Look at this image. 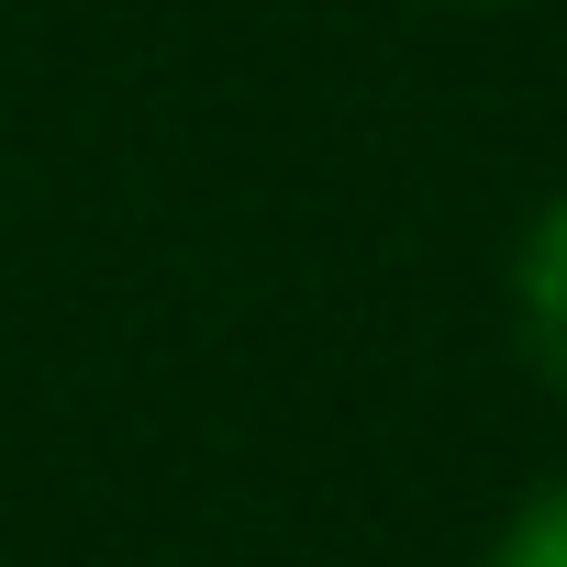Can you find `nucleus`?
Wrapping results in <instances>:
<instances>
[{
	"label": "nucleus",
	"instance_id": "2",
	"mask_svg": "<svg viewBox=\"0 0 567 567\" xmlns=\"http://www.w3.org/2000/svg\"><path fill=\"white\" fill-rule=\"evenodd\" d=\"M489 567H567V478L512 512V534L489 545Z\"/></svg>",
	"mask_w": 567,
	"mask_h": 567
},
{
	"label": "nucleus",
	"instance_id": "1",
	"mask_svg": "<svg viewBox=\"0 0 567 567\" xmlns=\"http://www.w3.org/2000/svg\"><path fill=\"white\" fill-rule=\"evenodd\" d=\"M512 323H523V357L567 390V189L534 212V234L512 256Z\"/></svg>",
	"mask_w": 567,
	"mask_h": 567
}]
</instances>
